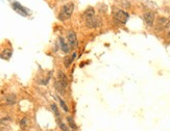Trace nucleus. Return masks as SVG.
<instances>
[{
  "label": "nucleus",
  "instance_id": "nucleus-19",
  "mask_svg": "<svg viewBox=\"0 0 170 131\" xmlns=\"http://www.w3.org/2000/svg\"><path fill=\"white\" fill-rule=\"evenodd\" d=\"M27 123H28V121H27V119H22V120L20 121V127L22 129H25V127L27 126Z\"/></svg>",
  "mask_w": 170,
  "mask_h": 131
},
{
  "label": "nucleus",
  "instance_id": "nucleus-6",
  "mask_svg": "<svg viewBox=\"0 0 170 131\" xmlns=\"http://www.w3.org/2000/svg\"><path fill=\"white\" fill-rule=\"evenodd\" d=\"M85 22H86V26L88 28H90V29H95V28L99 27L101 25V22H100V20L97 17H94L93 19L87 20Z\"/></svg>",
  "mask_w": 170,
  "mask_h": 131
},
{
  "label": "nucleus",
  "instance_id": "nucleus-17",
  "mask_svg": "<svg viewBox=\"0 0 170 131\" xmlns=\"http://www.w3.org/2000/svg\"><path fill=\"white\" fill-rule=\"evenodd\" d=\"M67 121H68L69 125H70V127H71L72 129H76V128H77L76 124H75V122H74L73 119H72L71 117H67Z\"/></svg>",
  "mask_w": 170,
  "mask_h": 131
},
{
  "label": "nucleus",
  "instance_id": "nucleus-20",
  "mask_svg": "<svg viewBox=\"0 0 170 131\" xmlns=\"http://www.w3.org/2000/svg\"><path fill=\"white\" fill-rule=\"evenodd\" d=\"M168 36H170V30H169V31H168Z\"/></svg>",
  "mask_w": 170,
  "mask_h": 131
},
{
  "label": "nucleus",
  "instance_id": "nucleus-4",
  "mask_svg": "<svg viewBox=\"0 0 170 131\" xmlns=\"http://www.w3.org/2000/svg\"><path fill=\"white\" fill-rule=\"evenodd\" d=\"M143 19L145 21L146 25L149 26V27H151V26H154V20H156V14H154V11H146V13H144Z\"/></svg>",
  "mask_w": 170,
  "mask_h": 131
},
{
  "label": "nucleus",
  "instance_id": "nucleus-18",
  "mask_svg": "<svg viewBox=\"0 0 170 131\" xmlns=\"http://www.w3.org/2000/svg\"><path fill=\"white\" fill-rule=\"evenodd\" d=\"M58 126H60V128L62 129V130H63V131H68V127H67V126L65 125V124H64L62 121H61V119H58Z\"/></svg>",
  "mask_w": 170,
  "mask_h": 131
},
{
  "label": "nucleus",
  "instance_id": "nucleus-12",
  "mask_svg": "<svg viewBox=\"0 0 170 131\" xmlns=\"http://www.w3.org/2000/svg\"><path fill=\"white\" fill-rule=\"evenodd\" d=\"M12 54H13V50H12L11 48H8V49L3 50V52L1 53V54H0V57H2L3 59L8 60L10 58H11Z\"/></svg>",
  "mask_w": 170,
  "mask_h": 131
},
{
  "label": "nucleus",
  "instance_id": "nucleus-14",
  "mask_svg": "<svg viewBox=\"0 0 170 131\" xmlns=\"http://www.w3.org/2000/svg\"><path fill=\"white\" fill-rule=\"evenodd\" d=\"M54 86H55V90H58L60 94H62V95H64V94H65V87H64L63 85L61 84L58 81H55Z\"/></svg>",
  "mask_w": 170,
  "mask_h": 131
},
{
  "label": "nucleus",
  "instance_id": "nucleus-10",
  "mask_svg": "<svg viewBox=\"0 0 170 131\" xmlns=\"http://www.w3.org/2000/svg\"><path fill=\"white\" fill-rule=\"evenodd\" d=\"M58 41H60V46H61L62 51H63L64 53H66V54L69 53V51H70V46H69V44L67 43V42H65V40H64L63 38H60Z\"/></svg>",
  "mask_w": 170,
  "mask_h": 131
},
{
  "label": "nucleus",
  "instance_id": "nucleus-13",
  "mask_svg": "<svg viewBox=\"0 0 170 131\" xmlns=\"http://www.w3.org/2000/svg\"><path fill=\"white\" fill-rule=\"evenodd\" d=\"M74 58L72 56H66V57L64 58V65H65V68H69L71 63H73Z\"/></svg>",
  "mask_w": 170,
  "mask_h": 131
},
{
  "label": "nucleus",
  "instance_id": "nucleus-11",
  "mask_svg": "<svg viewBox=\"0 0 170 131\" xmlns=\"http://www.w3.org/2000/svg\"><path fill=\"white\" fill-rule=\"evenodd\" d=\"M17 102V98L15 94H10L5 97V103L7 105H14Z\"/></svg>",
  "mask_w": 170,
  "mask_h": 131
},
{
  "label": "nucleus",
  "instance_id": "nucleus-5",
  "mask_svg": "<svg viewBox=\"0 0 170 131\" xmlns=\"http://www.w3.org/2000/svg\"><path fill=\"white\" fill-rule=\"evenodd\" d=\"M67 40H68V44L69 46L71 47V48H76L77 45H78V42H77V36H76V33L74 32L73 30H70L67 34Z\"/></svg>",
  "mask_w": 170,
  "mask_h": 131
},
{
  "label": "nucleus",
  "instance_id": "nucleus-2",
  "mask_svg": "<svg viewBox=\"0 0 170 131\" xmlns=\"http://www.w3.org/2000/svg\"><path fill=\"white\" fill-rule=\"evenodd\" d=\"M114 18L116 21H118L121 24H125L127 20L129 19V15L123 9H116L114 11Z\"/></svg>",
  "mask_w": 170,
  "mask_h": 131
},
{
  "label": "nucleus",
  "instance_id": "nucleus-3",
  "mask_svg": "<svg viewBox=\"0 0 170 131\" xmlns=\"http://www.w3.org/2000/svg\"><path fill=\"white\" fill-rule=\"evenodd\" d=\"M156 27L160 30H170V20L165 17H159L156 20Z\"/></svg>",
  "mask_w": 170,
  "mask_h": 131
},
{
  "label": "nucleus",
  "instance_id": "nucleus-15",
  "mask_svg": "<svg viewBox=\"0 0 170 131\" xmlns=\"http://www.w3.org/2000/svg\"><path fill=\"white\" fill-rule=\"evenodd\" d=\"M58 102H60L61 106H62V108H63L64 111H65V112H68V111H69V108H68V106H67V104L65 103V101H64V100H63L62 98H60V97H58Z\"/></svg>",
  "mask_w": 170,
  "mask_h": 131
},
{
  "label": "nucleus",
  "instance_id": "nucleus-9",
  "mask_svg": "<svg viewBox=\"0 0 170 131\" xmlns=\"http://www.w3.org/2000/svg\"><path fill=\"white\" fill-rule=\"evenodd\" d=\"M82 17H84L85 21H87V20H90V19H93L94 17H96V16H95V9H94L93 7H88L85 11H84Z\"/></svg>",
  "mask_w": 170,
  "mask_h": 131
},
{
  "label": "nucleus",
  "instance_id": "nucleus-7",
  "mask_svg": "<svg viewBox=\"0 0 170 131\" xmlns=\"http://www.w3.org/2000/svg\"><path fill=\"white\" fill-rule=\"evenodd\" d=\"M13 8H14L18 14H20L21 16H23V17H26L28 15V13H29V11H28L27 8L24 7V6H22L20 3H18V2L13 3Z\"/></svg>",
  "mask_w": 170,
  "mask_h": 131
},
{
  "label": "nucleus",
  "instance_id": "nucleus-8",
  "mask_svg": "<svg viewBox=\"0 0 170 131\" xmlns=\"http://www.w3.org/2000/svg\"><path fill=\"white\" fill-rule=\"evenodd\" d=\"M58 81L60 82L61 84L63 85L65 88L68 86V78H67L66 74L64 73L63 71H58Z\"/></svg>",
  "mask_w": 170,
  "mask_h": 131
},
{
  "label": "nucleus",
  "instance_id": "nucleus-16",
  "mask_svg": "<svg viewBox=\"0 0 170 131\" xmlns=\"http://www.w3.org/2000/svg\"><path fill=\"white\" fill-rule=\"evenodd\" d=\"M51 109H52V111L54 112L55 117H56V120H58V119H61V115H60V112H58V106H56L55 104H51Z\"/></svg>",
  "mask_w": 170,
  "mask_h": 131
},
{
  "label": "nucleus",
  "instance_id": "nucleus-1",
  "mask_svg": "<svg viewBox=\"0 0 170 131\" xmlns=\"http://www.w3.org/2000/svg\"><path fill=\"white\" fill-rule=\"evenodd\" d=\"M74 7H75V5H74L73 2H68L66 4H64L61 8L60 13H58V20L62 22H65L70 19L74 11Z\"/></svg>",
  "mask_w": 170,
  "mask_h": 131
}]
</instances>
